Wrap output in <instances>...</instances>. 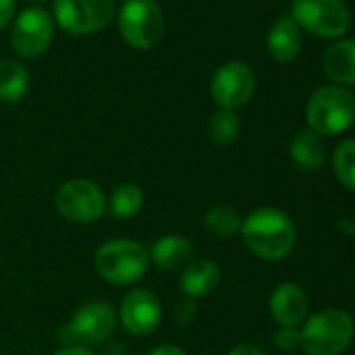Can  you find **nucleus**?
I'll use <instances>...</instances> for the list:
<instances>
[{"label": "nucleus", "instance_id": "nucleus-1", "mask_svg": "<svg viewBox=\"0 0 355 355\" xmlns=\"http://www.w3.org/2000/svg\"><path fill=\"white\" fill-rule=\"evenodd\" d=\"M248 248L262 260H283L295 245L293 220L277 208H260L241 223Z\"/></svg>", "mask_w": 355, "mask_h": 355}, {"label": "nucleus", "instance_id": "nucleus-2", "mask_svg": "<svg viewBox=\"0 0 355 355\" xmlns=\"http://www.w3.org/2000/svg\"><path fill=\"white\" fill-rule=\"evenodd\" d=\"M308 123L318 135H337L354 125L355 100L354 94L341 85L318 87L306 108Z\"/></svg>", "mask_w": 355, "mask_h": 355}, {"label": "nucleus", "instance_id": "nucleus-3", "mask_svg": "<svg viewBox=\"0 0 355 355\" xmlns=\"http://www.w3.org/2000/svg\"><path fill=\"white\" fill-rule=\"evenodd\" d=\"M148 252L129 239L104 243L96 254V268L102 279L112 285H133L148 272Z\"/></svg>", "mask_w": 355, "mask_h": 355}, {"label": "nucleus", "instance_id": "nucleus-4", "mask_svg": "<svg viewBox=\"0 0 355 355\" xmlns=\"http://www.w3.org/2000/svg\"><path fill=\"white\" fill-rule=\"evenodd\" d=\"M291 19L300 29L324 40H337L352 27V15L343 0H293Z\"/></svg>", "mask_w": 355, "mask_h": 355}, {"label": "nucleus", "instance_id": "nucleus-5", "mask_svg": "<svg viewBox=\"0 0 355 355\" xmlns=\"http://www.w3.org/2000/svg\"><path fill=\"white\" fill-rule=\"evenodd\" d=\"M119 31L135 50L154 48L164 31V17L154 0H125L119 12Z\"/></svg>", "mask_w": 355, "mask_h": 355}, {"label": "nucleus", "instance_id": "nucleus-6", "mask_svg": "<svg viewBox=\"0 0 355 355\" xmlns=\"http://www.w3.org/2000/svg\"><path fill=\"white\" fill-rule=\"evenodd\" d=\"M300 335L304 349L310 355H339L352 341L354 322L347 312L327 310L316 314Z\"/></svg>", "mask_w": 355, "mask_h": 355}, {"label": "nucleus", "instance_id": "nucleus-7", "mask_svg": "<svg viewBox=\"0 0 355 355\" xmlns=\"http://www.w3.org/2000/svg\"><path fill=\"white\" fill-rule=\"evenodd\" d=\"M114 0H54V17L71 35H89L104 29L114 17Z\"/></svg>", "mask_w": 355, "mask_h": 355}, {"label": "nucleus", "instance_id": "nucleus-8", "mask_svg": "<svg viewBox=\"0 0 355 355\" xmlns=\"http://www.w3.org/2000/svg\"><path fill=\"white\" fill-rule=\"evenodd\" d=\"M256 92V75L241 60H229L212 77V98L220 108L235 110L250 102Z\"/></svg>", "mask_w": 355, "mask_h": 355}, {"label": "nucleus", "instance_id": "nucleus-9", "mask_svg": "<svg viewBox=\"0 0 355 355\" xmlns=\"http://www.w3.org/2000/svg\"><path fill=\"white\" fill-rule=\"evenodd\" d=\"M54 35V21L44 8H25L10 31V42L21 58L44 54Z\"/></svg>", "mask_w": 355, "mask_h": 355}, {"label": "nucleus", "instance_id": "nucleus-10", "mask_svg": "<svg viewBox=\"0 0 355 355\" xmlns=\"http://www.w3.org/2000/svg\"><path fill=\"white\" fill-rule=\"evenodd\" d=\"M56 208L73 223H92L104 214V193L87 179L67 181L56 191Z\"/></svg>", "mask_w": 355, "mask_h": 355}, {"label": "nucleus", "instance_id": "nucleus-11", "mask_svg": "<svg viewBox=\"0 0 355 355\" xmlns=\"http://www.w3.org/2000/svg\"><path fill=\"white\" fill-rule=\"evenodd\" d=\"M114 329V312L104 302L85 304L71 320L67 329L60 331V341L64 343H81L96 345L104 341Z\"/></svg>", "mask_w": 355, "mask_h": 355}, {"label": "nucleus", "instance_id": "nucleus-12", "mask_svg": "<svg viewBox=\"0 0 355 355\" xmlns=\"http://www.w3.org/2000/svg\"><path fill=\"white\" fill-rule=\"evenodd\" d=\"M162 318L160 302L146 289H133L125 295L121 306L123 327L131 335H150L158 329Z\"/></svg>", "mask_w": 355, "mask_h": 355}, {"label": "nucleus", "instance_id": "nucleus-13", "mask_svg": "<svg viewBox=\"0 0 355 355\" xmlns=\"http://www.w3.org/2000/svg\"><path fill=\"white\" fill-rule=\"evenodd\" d=\"M308 297L295 283H283L270 297V312L281 327H297L308 314Z\"/></svg>", "mask_w": 355, "mask_h": 355}, {"label": "nucleus", "instance_id": "nucleus-14", "mask_svg": "<svg viewBox=\"0 0 355 355\" xmlns=\"http://www.w3.org/2000/svg\"><path fill=\"white\" fill-rule=\"evenodd\" d=\"M302 44H304V35L297 23L289 15H281L268 31V40H266L268 54L277 62H291L302 52Z\"/></svg>", "mask_w": 355, "mask_h": 355}, {"label": "nucleus", "instance_id": "nucleus-15", "mask_svg": "<svg viewBox=\"0 0 355 355\" xmlns=\"http://www.w3.org/2000/svg\"><path fill=\"white\" fill-rule=\"evenodd\" d=\"M324 73L341 87H349L355 83V42L339 40L329 46L322 56Z\"/></svg>", "mask_w": 355, "mask_h": 355}, {"label": "nucleus", "instance_id": "nucleus-16", "mask_svg": "<svg viewBox=\"0 0 355 355\" xmlns=\"http://www.w3.org/2000/svg\"><path fill=\"white\" fill-rule=\"evenodd\" d=\"M220 281V268L210 260H198L187 266L181 277V289L189 297H202L210 293Z\"/></svg>", "mask_w": 355, "mask_h": 355}, {"label": "nucleus", "instance_id": "nucleus-17", "mask_svg": "<svg viewBox=\"0 0 355 355\" xmlns=\"http://www.w3.org/2000/svg\"><path fill=\"white\" fill-rule=\"evenodd\" d=\"M291 156L295 164L304 171H318L324 164L327 148L318 133L314 131H302L291 141Z\"/></svg>", "mask_w": 355, "mask_h": 355}, {"label": "nucleus", "instance_id": "nucleus-18", "mask_svg": "<svg viewBox=\"0 0 355 355\" xmlns=\"http://www.w3.org/2000/svg\"><path fill=\"white\" fill-rule=\"evenodd\" d=\"M191 256V245L185 237L179 235H164L152 248V258L162 270H177L181 268Z\"/></svg>", "mask_w": 355, "mask_h": 355}, {"label": "nucleus", "instance_id": "nucleus-19", "mask_svg": "<svg viewBox=\"0 0 355 355\" xmlns=\"http://www.w3.org/2000/svg\"><path fill=\"white\" fill-rule=\"evenodd\" d=\"M29 89V73L27 69L12 60L0 58V100L19 102Z\"/></svg>", "mask_w": 355, "mask_h": 355}, {"label": "nucleus", "instance_id": "nucleus-20", "mask_svg": "<svg viewBox=\"0 0 355 355\" xmlns=\"http://www.w3.org/2000/svg\"><path fill=\"white\" fill-rule=\"evenodd\" d=\"M206 227L216 237H231L241 229V216L231 206H214L206 212Z\"/></svg>", "mask_w": 355, "mask_h": 355}, {"label": "nucleus", "instance_id": "nucleus-21", "mask_svg": "<svg viewBox=\"0 0 355 355\" xmlns=\"http://www.w3.org/2000/svg\"><path fill=\"white\" fill-rule=\"evenodd\" d=\"M144 204V193L135 185H121L110 198V212L114 218H131L139 212Z\"/></svg>", "mask_w": 355, "mask_h": 355}, {"label": "nucleus", "instance_id": "nucleus-22", "mask_svg": "<svg viewBox=\"0 0 355 355\" xmlns=\"http://www.w3.org/2000/svg\"><path fill=\"white\" fill-rule=\"evenodd\" d=\"M333 166H335V175L337 179L347 187H355V141L347 139L343 141L337 150H335V158H333Z\"/></svg>", "mask_w": 355, "mask_h": 355}, {"label": "nucleus", "instance_id": "nucleus-23", "mask_svg": "<svg viewBox=\"0 0 355 355\" xmlns=\"http://www.w3.org/2000/svg\"><path fill=\"white\" fill-rule=\"evenodd\" d=\"M239 133V119L235 110L220 108L210 119V135L216 144H231Z\"/></svg>", "mask_w": 355, "mask_h": 355}, {"label": "nucleus", "instance_id": "nucleus-24", "mask_svg": "<svg viewBox=\"0 0 355 355\" xmlns=\"http://www.w3.org/2000/svg\"><path fill=\"white\" fill-rule=\"evenodd\" d=\"M277 347L283 349V352H291L295 349L297 345H302V335L293 329V327H285V331H281L275 339Z\"/></svg>", "mask_w": 355, "mask_h": 355}, {"label": "nucleus", "instance_id": "nucleus-25", "mask_svg": "<svg viewBox=\"0 0 355 355\" xmlns=\"http://www.w3.org/2000/svg\"><path fill=\"white\" fill-rule=\"evenodd\" d=\"M15 15V0H0V29H4Z\"/></svg>", "mask_w": 355, "mask_h": 355}, {"label": "nucleus", "instance_id": "nucleus-26", "mask_svg": "<svg viewBox=\"0 0 355 355\" xmlns=\"http://www.w3.org/2000/svg\"><path fill=\"white\" fill-rule=\"evenodd\" d=\"M229 355H264L260 349H256V347H252V345H239V347H235L233 352Z\"/></svg>", "mask_w": 355, "mask_h": 355}, {"label": "nucleus", "instance_id": "nucleus-27", "mask_svg": "<svg viewBox=\"0 0 355 355\" xmlns=\"http://www.w3.org/2000/svg\"><path fill=\"white\" fill-rule=\"evenodd\" d=\"M150 355H185L179 347H173V345H162L158 349H154Z\"/></svg>", "mask_w": 355, "mask_h": 355}, {"label": "nucleus", "instance_id": "nucleus-28", "mask_svg": "<svg viewBox=\"0 0 355 355\" xmlns=\"http://www.w3.org/2000/svg\"><path fill=\"white\" fill-rule=\"evenodd\" d=\"M102 355H127V352H125V347H123L121 343H108V345L104 347Z\"/></svg>", "mask_w": 355, "mask_h": 355}, {"label": "nucleus", "instance_id": "nucleus-29", "mask_svg": "<svg viewBox=\"0 0 355 355\" xmlns=\"http://www.w3.org/2000/svg\"><path fill=\"white\" fill-rule=\"evenodd\" d=\"M56 355H94L89 354L87 349H83V347H64V349H60Z\"/></svg>", "mask_w": 355, "mask_h": 355}, {"label": "nucleus", "instance_id": "nucleus-30", "mask_svg": "<svg viewBox=\"0 0 355 355\" xmlns=\"http://www.w3.org/2000/svg\"><path fill=\"white\" fill-rule=\"evenodd\" d=\"M339 229H341L343 233H349V235H352V233L355 231L352 218H345V220H341V223H339Z\"/></svg>", "mask_w": 355, "mask_h": 355}, {"label": "nucleus", "instance_id": "nucleus-31", "mask_svg": "<svg viewBox=\"0 0 355 355\" xmlns=\"http://www.w3.org/2000/svg\"><path fill=\"white\" fill-rule=\"evenodd\" d=\"M40 2H42V0H40Z\"/></svg>", "mask_w": 355, "mask_h": 355}]
</instances>
